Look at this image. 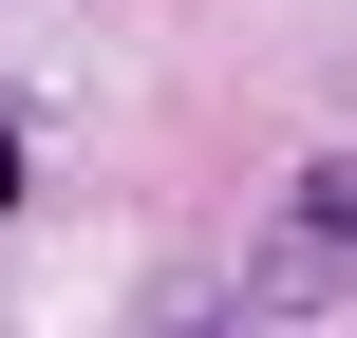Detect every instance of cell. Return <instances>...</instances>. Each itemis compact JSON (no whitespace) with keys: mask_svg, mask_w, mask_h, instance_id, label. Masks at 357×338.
I'll return each mask as SVG.
<instances>
[{"mask_svg":"<svg viewBox=\"0 0 357 338\" xmlns=\"http://www.w3.org/2000/svg\"><path fill=\"white\" fill-rule=\"evenodd\" d=\"M339 282H357V151H301V169L264 188V245H245V338L320 320Z\"/></svg>","mask_w":357,"mask_h":338,"instance_id":"6da1fadb","label":"cell"}]
</instances>
